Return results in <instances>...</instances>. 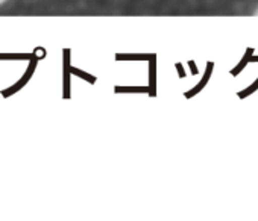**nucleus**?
<instances>
[{"label": "nucleus", "instance_id": "obj_1", "mask_svg": "<svg viewBox=\"0 0 258 221\" xmlns=\"http://www.w3.org/2000/svg\"><path fill=\"white\" fill-rule=\"evenodd\" d=\"M7 2V0H0V5H2V4H5Z\"/></svg>", "mask_w": 258, "mask_h": 221}]
</instances>
